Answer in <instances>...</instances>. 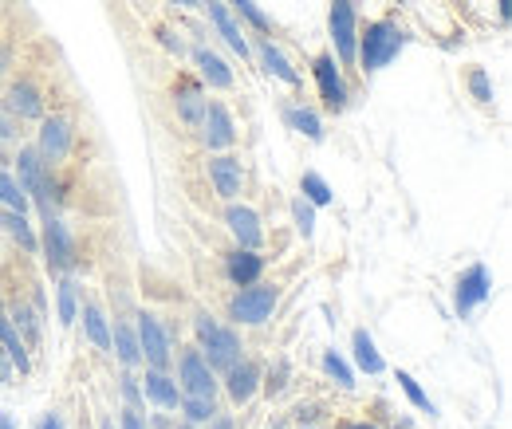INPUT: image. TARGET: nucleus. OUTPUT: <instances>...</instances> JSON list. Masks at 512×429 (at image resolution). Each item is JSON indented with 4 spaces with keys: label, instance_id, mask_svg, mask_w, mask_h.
<instances>
[{
    "label": "nucleus",
    "instance_id": "f257e3e1",
    "mask_svg": "<svg viewBox=\"0 0 512 429\" xmlns=\"http://www.w3.org/2000/svg\"><path fill=\"white\" fill-rule=\"evenodd\" d=\"M12 174H16L20 189L28 193L32 213H36L40 221L64 209L67 189H64V182H60V170H56V166H48V162L36 154V146H32V142H20V146L12 150Z\"/></svg>",
    "mask_w": 512,
    "mask_h": 429
},
{
    "label": "nucleus",
    "instance_id": "f03ea898",
    "mask_svg": "<svg viewBox=\"0 0 512 429\" xmlns=\"http://www.w3.org/2000/svg\"><path fill=\"white\" fill-rule=\"evenodd\" d=\"M410 44V28L398 20V12L375 16L367 24H359V48H355V75L371 79L386 71Z\"/></svg>",
    "mask_w": 512,
    "mask_h": 429
},
{
    "label": "nucleus",
    "instance_id": "7ed1b4c3",
    "mask_svg": "<svg viewBox=\"0 0 512 429\" xmlns=\"http://www.w3.org/2000/svg\"><path fill=\"white\" fill-rule=\"evenodd\" d=\"M190 343L205 355V363L225 374L233 363H241L249 355V343H245V331L233 327L229 319H217L213 311L197 307L190 315Z\"/></svg>",
    "mask_w": 512,
    "mask_h": 429
},
{
    "label": "nucleus",
    "instance_id": "20e7f679",
    "mask_svg": "<svg viewBox=\"0 0 512 429\" xmlns=\"http://www.w3.org/2000/svg\"><path fill=\"white\" fill-rule=\"evenodd\" d=\"M284 300V288L280 280H268L260 276L256 284H245V288H233L229 300H225V319L241 331H256V327H268L276 307Z\"/></svg>",
    "mask_w": 512,
    "mask_h": 429
},
{
    "label": "nucleus",
    "instance_id": "39448f33",
    "mask_svg": "<svg viewBox=\"0 0 512 429\" xmlns=\"http://www.w3.org/2000/svg\"><path fill=\"white\" fill-rule=\"evenodd\" d=\"M130 319H134V335H138V347H142V367H154V370L174 367V351L182 343L174 319H166L154 307H134Z\"/></svg>",
    "mask_w": 512,
    "mask_h": 429
},
{
    "label": "nucleus",
    "instance_id": "423d86ee",
    "mask_svg": "<svg viewBox=\"0 0 512 429\" xmlns=\"http://www.w3.org/2000/svg\"><path fill=\"white\" fill-rule=\"evenodd\" d=\"M36 229H40V264H44V272L56 280V276H67V272H79V237H75V229L64 221V213H52V217H44V221H36Z\"/></svg>",
    "mask_w": 512,
    "mask_h": 429
},
{
    "label": "nucleus",
    "instance_id": "0eeeda50",
    "mask_svg": "<svg viewBox=\"0 0 512 429\" xmlns=\"http://www.w3.org/2000/svg\"><path fill=\"white\" fill-rule=\"evenodd\" d=\"M0 107L24 126H36L48 111H52V95L48 87L32 75V71H12L4 83H0Z\"/></svg>",
    "mask_w": 512,
    "mask_h": 429
},
{
    "label": "nucleus",
    "instance_id": "6e6552de",
    "mask_svg": "<svg viewBox=\"0 0 512 429\" xmlns=\"http://www.w3.org/2000/svg\"><path fill=\"white\" fill-rule=\"evenodd\" d=\"M32 146L48 166L64 170L71 154H75V146H79V119L71 111H48L32 130Z\"/></svg>",
    "mask_w": 512,
    "mask_h": 429
},
{
    "label": "nucleus",
    "instance_id": "1a4fd4ad",
    "mask_svg": "<svg viewBox=\"0 0 512 429\" xmlns=\"http://www.w3.org/2000/svg\"><path fill=\"white\" fill-rule=\"evenodd\" d=\"M359 0H331L327 4V40L331 56L339 60L343 71H355V48H359Z\"/></svg>",
    "mask_w": 512,
    "mask_h": 429
},
{
    "label": "nucleus",
    "instance_id": "9d476101",
    "mask_svg": "<svg viewBox=\"0 0 512 429\" xmlns=\"http://www.w3.org/2000/svg\"><path fill=\"white\" fill-rule=\"evenodd\" d=\"M308 71H312V83H316L320 107L327 111V115H343V111H351V103H355V91H351V83H347V71L339 67V60H335L327 48L312 56Z\"/></svg>",
    "mask_w": 512,
    "mask_h": 429
},
{
    "label": "nucleus",
    "instance_id": "9b49d317",
    "mask_svg": "<svg viewBox=\"0 0 512 429\" xmlns=\"http://www.w3.org/2000/svg\"><path fill=\"white\" fill-rule=\"evenodd\" d=\"M205 178H209V189L221 205L229 201H245L249 193V166L237 150H225V154H205Z\"/></svg>",
    "mask_w": 512,
    "mask_h": 429
},
{
    "label": "nucleus",
    "instance_id": "f8f14e48",
    "mask_svg": "<svg viewBox=\"0 0 512 429\" xmlns=\"http://www.w3.org/2000/svg\"><path fill=\"white\" fill-rule=\"evenodd\" d=\"M174 378L182 386V394L193 398H221V374L205 363V355L193 343H178L174 351Z\"/></svg>",
    "mask_w": 512,
    "mask_h": 429
},
{
    "label": "nucleus",
    "instance_id": "ddd939ff",
    "mask_svg": "<svg viewBox=\"0 0 512 429\" xmlns=\"http://www.w3.org/2000/svg\"><path fill=\"white\" fill-rule=\"evenodd\" d=\"M201 16H205V24H209V32L217 36V44L225 48V52H233L241 63H253V36L245 32V24L229 12V4L225 0H201V8H197Z\"/></svg>",
    "mask_w": 512,
    "mask_h": 429
},
{
    "label": "nucleus",
    "instance_id": "4468645a",
    "mask_svg": "<svg viewBox=\"0 0 512 429\" xmlns=\"http://www.w3.org/2000/svg\"><path fill=\"white\" fill-rule=\"evenodd\" d=\"M193 138H197V146H201L205 154L237 150L241 130H237V119H233L229 103H221V99H205V115H201V123H197V130H193Z\"/></svg>",
    "mask_w": 512,
    "mask_h": 429
},
{
    "label": "nucleus",
    "instance_id": "2eb2a0df",
    "mask_svg": "<svg viewBox=\"0 0 512 429\" xmlns=\"http://www.w3.org/2000/svg\"><path fill=\"white\" fill-rule=\"evenodd\" d=\"M190 71L197 75V83L205 87V91H237V67L233 60L221 52V48H213V40L209 44H193L190 48Z\"/></svg>",
    "mask_w": 512,
    "mask_h": 429
},
{
    "label": "nucleus",
    "instance_id": "dca6fc26",
    "mask_svg": "<svg viewBox=\"0 0 512 429\" xmlns=\"http://www.w3.org/2000/svg\"><path fill=\"white\" fill-rule=\"evenodd\" d=\"M253 63L260 67V75L272 79V83H284V87H292V91L304 87V71H300L296 60L276 44V36H253Z\"/></svg>",
    "mask_w": 512,
    "mask_h": 429
},
{
    "label": "nucleus",
    "instance_id": "f3484780",
    "mask_svg": "<svg viewBox=\"0 0 512 429\" xmlns=\"http://www.w3.org/2000/svg\"><path fill=\"white\" fill-rule=\"evenodd\" d=\"M221 225H225V233L233 237L237 248H256V252H264V245H268L264 217H260V209L249 205V201H229V205L221 209Z\"/></svg>",
    "mask_w": 512,
    "mask_h": 429
},
{
    "label": "nucleus",
    "instance_id": "a211bd4d",
    "mask_svg": "<svg viewBox=\"0 0 512 429\" xmlns=\"http://www.w3.org/2000/svg\"><path fill=\"white\" fill-rule=\"evenodd\" d=\"M493 300V272H489V264H469L465 272H457V280H453V311H457V319H469L477 307H485Z\"/></svg>",
    "mask_w": 512,
    "mask_h": 429
},
{
    "label": "nucleus",
    "instance_id": "6ab92c4d",
    "mask_svg": "<svg viewBox=\"0 0 512 429\" xmlns=\"http://www.w3.org/2000/svg\"><path fill=\"white\" fill-rule=\"evenodd\" d=\"M260 378H264V363L253 359V355H245L241 363H233V367L221 374V398H225L233 410L253 406L256 394H260Z\"/></svg>",
    "mask_w": 512,
    "mask_h": 429
},
{
    "label": "nucleus",
    "instance_id": "aec40b11",
    "mask_svg": "<svg viewBox=\"0 0 512 429\" xmlns=\"http://www.w3.org/2000/svg\"><path fill=\"white\" fill-rule=\"evenodd\" d=\"M79 335L87 347H95L103 359H111V311L103 307L99 296L83 292V304H79V319H75Z\"/></svg>",
    "mask_w": 512,
    "mask_h": 429
},
{
    "label": "nucleus",
    "instance_id": "412c9836",
    "mask_svg": "<svg viewBox=\"0 0 512 429\" xmlns=\"http://www.w3.org/2000/svg\"><path fill=\"white\" fill-rule=\"evenodd\" d=\"M205 99H209V91L197 83V75L193 71H178V79L170 83V107H174L178 123L186 126L190 134L197 130L201 115H205Z\"/></svg>",
    "mask_w": 512,
    "mask_h": 429
},
{
    "label": "nucleus",
    "instance_id": "4be33fe9",
    "mask_svg": "<svg viewBox=\"0 0 512 429\" xmlns=\"http://www.w3.org/2000/svg\"><path fill=\"white\" fill-rule=\"evenodd\" d=\"M268 272V256L256 252V248H229L221 252V280L229 288H245V284H256L260 276Z\"/></svg>",
    "mask_w": 512,
    "mask_h": 429
},
{
    "label": "nucleus",
    "instance_id": "5701e85b",
    "mask_svg": "<svg viewBox=\"0 0 512 429\" xmlns=\"http://www.w3.org/2000/svg\"><path fill=\"white\" fill-rule=\"evenodd\" d=\"M138 378H142V394H146V406L178 414V406H182V386H178L174 370L142 367V370H138Z\"/></svg>",
    "mask_w": 512,
    "mask_h": 429
},
{
    "label": "nucleus",
    "instance_id": "b1692460",
    "mask_svg": "<svg viewBox=\"0 0 512 429\" xmlns=\"http://www.w3.org/2000/svg\"><path fill=\"white\" fill-rule=\"evenodd\" d=\"M280 123L288 126L292 134L316 142V146L327 142V126H323L320 107H312V103H304V99H284V103H280Z\"/></svg>",
    "mask_w": 512,
    "mask_h": 429
},
{
    "label": "nucleus",
    "instance_id": "393cba45",
    "mask_svg": "<svg viewBox=\"0 0 512 429\" xmlns=\"http://www.w3.org/2000/svg\"><path fill=\"white\" fill-rule=\"evenodd\" d=\"M111 359L119 363V370H142V347H138L130 311L111 315Z\"/></svg>",
    "mask_w": 512,
    "mask_h": 429
},
{
    "label": "nucleus",
    "instance_id": "a878e982",
    "mask_svg": "<svg viewBox=\"0 0 512 429\" xmlns=\"http://www.w3.org/2000/svg\"><path fill=\"white\" fill-rule=\"evenodd\" d=\"M0 237L16 252L36 256L40 252V229L32 221V213H16V209H0Z\"/></svg>",
    "mask_w": 512,
    "mask_h": 429
},
{
    "label": "nucleus",
    "instance_id": "bb28decb",
    "mask_svg": "<svg viewBox=\"0 0 512 429\" xmlns=\"http://www.w3.org/2000/svg\"><path fill=\"white\" fill-rule=\"evenodd\" d=\"M0 351H4V359L12 363L16 370V378H28L32 367H36V351L24 343V335L12 327V319H8V311H4V300H0Z\"/></svg>",
    "mask_w": 512,
    "mask_h": 429
},
{
    "label": "nucleus",
    "instance_id": "cd10ccee",
    "mask_svg": "<svg viewBox=\"0 0 512 429\" xmlns=\"http://www.w3.org/2000/svg\"><path fill=\"white\" fill-rule=\"evenodd\" d=\"M4 311H8L12 327L24 335V343H28L32 351H40V347H44V331H48V323L36 315V307L28 304V296H24V292H20V296L12 292V296L4 300Z\"/></svg>",
    "mask_w": 512,
    "mask_h": 429
},
{
    "label": "nucleus",
    "instance_id": "c85d7f7f",
    "mask_svg": "<svg viewBox=\"0 0 512 429\" xmlns=\"http://www.w3.org/2000/svg\"><path fill=\"white\" fill-rule=\"evenodd\" d=\"M351 367L363 370L367 378L386 374L383 351H379V343H375V335H371L367 327H355V331H351Z\"/></svg>",
    "mask_w": 512,
    "mask_h": 429
},
{
    "label": "nucleus",
    "instance_id": "c756f323",
    "mask_svg": "<svg viewBox=\"0 0 512 429\" xmlns=\"http://www.w3.org/2000/svg\"><path fill=\"white\" fill-rule=\"evenodd\" d=\"M83 280L75 276V272H67V276H56V319H60V327L71 331L75 327V319H79V304H83Z\"/></svg>",
    "mask_w": 512,
    "mask_h": 429
},
{
    "label": "nucleus",
    "instance_id": "7c9ffc66",
    "mask_svg": "<svg viewBox=\"0 0 512 429\" xmlns=\"http://www.w3.org/2000/svg\"><path fill=\"white\" fill-rule=\"evenodd\" d=\"M229 4V12L245 24V32L249 36H276V24H272V16L256 4V0H225Z\"/></svg>",
    "mask_w": 512,
    "mask_h": 429
},
{
    "label": "nucleus",
    "instance_id": "2f4dec72",
    "mask_svg": "<svg viewBox=\"0 0 512 429\" xmlns=\"http://www.w3.org/2000/svg\"><path fill=\"white\" fill-rule=\"evenodd\" d=\"M154 44H158L174 63L190 60V40H186V32H182L174 20H158V24H154Z\"/></svg>",
    "mask_w": 512,
    "mask_h": 429
},
{
    "label": "nucleus",
    "instance_id": "473e14b6",
    "mask_svg": "<svg viewBox=\"0 0 512 429\" xmlns=\"http://www.w3.org/2000/svg\"><path fill=\"white\" fill-rule=\"evenodd\" d=\"M394 382H398V390L406 394V402H410L418 414H430V418H438V406H434V398L422 390V382H418L410 370H394Z\"/></svg>",
    "mask_w": 512,
    "mask_h": 429
},
{
    "label": "nucleus",
    "instance_id": "72a5a7b5",
    "mask_svg": "<svg viewBox=\"0 0 512 429\" xmlns=\"http://www.w3.org/2000/svg\"><path fill=\"white\" fill-rule=\"evenodd\" d=\"M300 197L312 201L316 209H331L335 205V189H331V182L323 178L320 170H304L300 174Z\"/></svg>",
    "mask_w": 512,
    "mask_h": 429
},
{
    "label": "nucleus",
    "instance_id": "f704fd0d",
    "mask_svg": "<svg viewBox=\"0 0 512 429\" xmlns=\"http://www.w3.org/2000/svg\"><path fill=\"white\" fill-rule=\"evenodd\" d=\"M288 382H292V359H272V363H264V378H260V394H268V398H280L284 390H288Z\"/></svg>",
    "mask_w": 512,
    "mask_h": 429
},
{
    "label": "nucleus",
    "instance_id": "c9c22d12",
    "mask_svg": "<svg viewBox=\"0 0 512 429\" xmlns=\"http://www.w3.org/2000/svg\"><path fill=\"white\" fill-rule=\"evenodd\" d=\"M320 367L323 374L339 386V390H355V367L335 351V347H323V355H320Z\"/></svg>",
    "mask_w": 512,
    "mask_h": 429
},
{
    "label": "nucleus",
    "instance_id": "e433bc0d",
    "mask_svg": "<svg viewBox=\"0 0 512 429\" xmlns=\"http://www.w3.org/2000/svg\"><path fill=\"white\" fill-rule=\"evenodd\" d=\"M288 213H292V225H296V237L300 241H312L316 237V221H320V209L312 201H304L300 193L288 201Z\"/></svg>",
    "mask_w": 512,
    "mask_h": 429
},
{
    "label": "nucleus",
    "instance_id": "4c0bfd02",
    "mask_svg": "<svg viewBox=\"0 0 512 429\" xmlns=\"http://www.w3.org/2000/svg\"><path fill=\"white\" fill-rule=\"evenodd\" d=\"M0 209H16V213H32V201L28 193L20 189L12 166H0Z\"/></svg>",
    "mask_w": 512,
    "mask_h": 429
},
{
    "label": "nucleus",
    "instance_id": "58836bf2",
    "mask_svg": "<svg viewBox=\"0 0 512 429\" xmlns=\"http://www.w3.org/2000/svg\"><path fill=\"white\" fill-rule=\"evenodd\" d=\"M217 410H221V398H193V394H182L178 418H182V422H193V426H205Z\"/></svg>",
    "mask_w": 512,
    "mask_h": 429
},
{
    "label": "nucleus",
    "instance_id": "ea45409f",
    "mask_svg": "<svg viewBox=\"0 0 512 429\" xmlns=\"http://www.w3.org/2000/svg\"><path fill=\"white\" fill-rule=\"evenodd\" d=\"M465 91H469V99L477 107H493V79H489V71L481 63L465 67Z\"/></svg>",
    "mask_w": 512,
    "mask_h": 429
},
{
    "label": "nucleus",
    "instance_id": "a19ab883",
    "mask_svg": "<svg viewBox=\"0 0 512 429\" xmlns=\"http://www.w3.org/2000/svg\"><path fill=\"white\" fill-rule=\"evenodd\" d=\"M119 406H130V410H146V394H142V378L138 370H119Z\"/></svg>",
    "mask_w": 512,
    "mask_h": 429
},
{
    "label": "nucleus",
    "instance_id": "79ce46f5",
    "mask_svg": "<svg viewBox=\"0 0 512 429\" xmlns=\"http://www.w3.org/2000/svg\"><path fill=\"white\" fill-rule=\"evenodd\" d=\"M20 142H28V130H24V123H16L4 107H0V146H8V150H16Z\"/></svg>",
    "mask_w": 512,
    "mask_h": 429
},
{
    "label": "nucleus",
    "instance_id": "37998d69",
    "mask_svg": "<svg viewBox=\"0 0 512 429\" xmlns=\"http://www.w3.org/2000/svg\"><path fill=\"white\" fill-rule=\"evenodd\" d=\"M288 418H292V426H316L323 418V406L320 402H296V406L288 410Z\"/></svg>",
    "mask_w": 512,
    "mask_h": 429
},
{
    "label": "nucleus",
    "instance_id": "c03bdc74",
    "mask_svg": "<svg viewBox=\"0 0 512 429\" xmlns=\"http://www.w3.org/2000/svg\"><path fill=\"white\" fill-rule=\"evenodd\" d=\"M115 422H119V429H150V422H146V410H130V406H119Z\"/></svg>",
    "mask_w": 512,
    "mask_h": 429
},
{
    "label": "nucleus",
    "instance_id": "a18cd8bd",
    "mask_svg": "<svg viewBox=\"0 0 512 429\" xmlns=\"http://www.w3.org/2000/svg\"><path fill=\"white\" fill-rule=\"evenodd\" d=\"M201 429H241V422H237V414H233V410H225V406H221V410H217V414H213Z\"/></svg>",
    "mask_w": 512,
    "mask_h": 429
},
{
    "label": "nucleus",
    "instance_id": "49530a36",
    "mask_svg": "<svg viewBox=\"0 0 512 429\" xmlns=\"http://www.w3.org/2000/svg\"><path fill=\"white\" fill-rule=\"evenodd\" d=\"M32 429H67V418L60 410H44L40 418H36V426Z\"/></svg>",
    "mask_w": 512,
    "mask_h": 429
},
{
    "label": "nucleus",
    "instance_id": "de8ad7c7",
    "mask_svg": "<svg viewBox=\"0 0 512 429\" xmlns=\"http://www.w3.org/2000/svg\"><path fill=\"white\" fill-rule=\"evenodd\" d=\"M146 422H150V429H174L178 414H170V410H154V414H146Z\"/></svg>",
    "mask_w": 512,
    "mask_h": 429
},
{
    "label": "nucleus",
    "instance_id": "09e8293b",
    "mask_svg": "<svg viewBox=\"0 0 512 429\" xmlns=\"http://www.w3.org/2000/svg\"><path fill=\"white\" fill-rule=\"evenodd\" d=\"M12 75V52H8V44L0 40V83Z\"/></svg>",
    "mask_w": 512,
    "mask_h": 429
},
{
    "label": "nucleus",
    "instance_id": "8fccbe9b",
    "mask_svg": "<svg viewBox=\"0 0 512 429\" xmlns=\"http://www.w3.org/2000/svg\"><path fill=\"white\" fill-rule=\"evenodd\" d=\"M16 382V370H12V363L4 359V351H0V386H12Z\"/></svg>",
    "mask_w": 512,
    "mask_h": 429
},
{
    "label": "nucleus",
    "instance_id": "3c124183",
    "mask_svg": "<svg viewBox=\"0 0 512 429\" xmlns=\"http://www.w3.org/2000/svg\"><path fill=\"white\" fill-rule=\"evenodd\" d=\"M339 429H383L379 422H367V418H347V422H339Z\"/></svg>",
    "mask_w": 512,
    "mask_h": 429
},
{
    "label": "nucleus",
    "instance_id": "603ef678",
    "mask_svg": "<svg viewBox=\"0 0 512 429\" xmlns=\"http://www.w3.org/2000/svg\"><path fill=\"white\" fill-rule=\"evenodd\" d=\"M162 4H170L174 12H197L201 8V0H162Z\"/></svg>",
    "mask_w": 512,
    "mask_h": 429
},
{
    "label": "nucleus",
    "instance_id": "864d4df0",
    "mask_svg": "<svg viewBox=\"0 0 512 429\" xmlns=\"http://www.w3.org/2000/svg\"><path fill=\"white\" fill-rule=\"evenodd\" d=\"M95 429H119V422H115V414H99Z\"/></svg>",
    "mask_w": 512,
    "mask_h": 429
},
{
    "label": "nucleus",
    "instance_id": "5fc2aeb1",
    "mask_svg": "<svg viewBox=\"0 0 512 429\" xmlns=\"http://www.w3.org/2000/svg\"><path fill=\"white\" fill-rule=\"evenodd\" d=\"M0 429H20V426H16V418H12L8 410H0Z\"/></svg>",
    "mask_w": 512,
    "mask_h": 429
},
{
    "label": "nucleus",
    "instance_id": "6e6d98bb",
    "mask_svg": "<svg viewBox=\"0 0 512 429\" xmlns=\"http://www.w3.org/2000/svg\"><path fill=\"white\" fill-rule=\"evenodd\" d=\"M497 16H501V24H509V0H497Z\"/></svg>",
    "mask_w": 512,
    "mask_h": 429
},
{
    "label": "nucleus",
    "instance_id": "4d7b16f0",
    "mask_svg": "<svg viewBox=\"0 0 512 429\" xmlns=\"http://www.w3.org/2000/svg\"><path fill=\"white\" fill-rule=\"evenodd\" d=\"M0 166H12V150L8 146H0Z\"/></svg>",
    "mask_w": 512,
    "mask_h": 429
},
{
    "label": "nucleus",
    "instance_id": "13d9d810",
    "mask_svg": "<svg viewBox=\"0 0 512 429\" xmlns=\"http://www.w3.org/2000/svg\"><path fill=\"white\" fill-rule=\"evenodd\" d=\"M174 429H201V426H193V422H182V418H178V422H174Z\"/></svg>",
    "mask_w": 512,
    "mask_h": 429
},
{
    "label": "nucleus",
    "instance_id": "bf43d9fd",
    "mask_svg": "<svg viewBox=\"0 0 512 429\" xmlns=\"http://www.w3.org/2000/svg\"><path fill=\"white\" fill-rule=\"evenodd\" d=\"M292 429H327V426H320V422H316V426H292Z\"/></svg>",
    "mask_w": 512,
    "mask_h": 429
},
{
    "label": "nucleus",
    "instance_id": "052dcab7",
    "mask_svg": "<svg viewBox=\"0 0 512 429\" xmlns=\"http://www.w3.org/2000/svg\"><path fill=\"white\" fill-rule=\"evenodd\" d=\"M134 4H142V0H134Z\"/></svg>",
    "mask_w": 512,
    "mask_h": 429
}]
</instances>
